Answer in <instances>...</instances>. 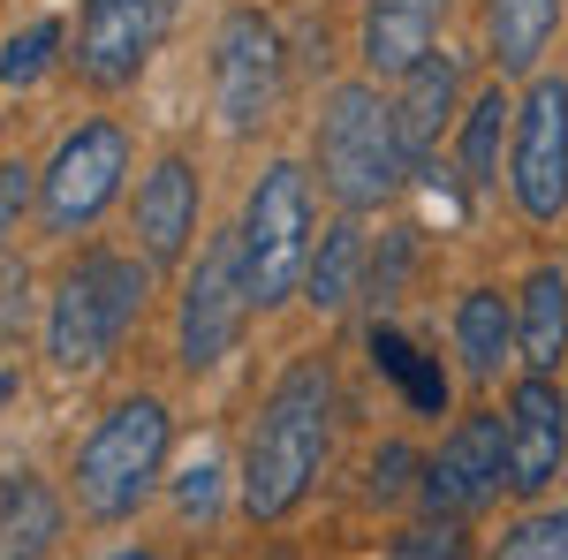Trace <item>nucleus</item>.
Here are the masks:
<instances>
[{"instance_id": "ddd939ff", "label": "nucleus", "mask_w": 568, "mask_h": 560, "mask_svg": "<svg viewBox=\"0 0 568 560\" xmlns=\"http://www.w3.org/2000/svg\"><path fill=\"white\" fill-rule=\"evenodd\" d=\"M568 462V401L554 394V371H524L508 387V492L538 500L554 492Z\"/></svg>"}, {"instance_id": "b1692460", "label": "nucleus", "mask_w": 568, "mask_h": 560, "mask_svg": "<svg viewBox=\"0 0 568 560\" xmlns=\"http://www.w3.org/2000/svg\"><path fill=\"white\" fill-rule=\"evenodd\" d=\"M485 560H568V500H554V508H530L500 546Z\"/></svg>"}, {"instance_id": "c85d7f7f", "label": "nucleus", "mask_w": 568, "mask_h": 560, "mask_svg": "<svg viewBox=\"0 0 568 560\" xmlns=\"http://www.w3.org/2000/svg\"><path fill=\"white\" fill-rule=\"evenodd\" d=\"M8 394H16V379H8V371H0V401H8Z\"/></svg>"}, {"instance_id": "423d86ee", "label": "nucleus", "mask_w": 568, "mask_h": 560, "mask_svg": "<svg viewBox=\"0 0 568 560\" xmlns=\"http://www.w3.org/2000/svg\"><path fill=\"white\" fill-rule=\"evenodd\" d=\"M130 160H136V144L114 114H84L77 130H61V144L45 152V167H39V205H31L39 235H53V243L91 235L99 220L114 213V197L130 182Z\"/></svg>"}, {"instance_id": "dca6fc26", "label": "nucleus", "mask_w": 568, "mask_h": 560, "mask_svg": "<svg viewBox=\"0 0 568 560\" xmlns=\"http://www.w3.org/2000/svg\"><path fill=\"white\" fill-rule=\"evenodd\" d=\"M455 356H463V371H470L478 387H493V379L516 364V303L500 296L493 281H478V288L455 296Z\"/></svg>"}, {"instance_id": "a878e982", "label": "nucleus", "mask_w": 568, "mask_h": 560, "mask_svg": "<svg viewBox=\"0 0 568 560\" xmlns=\"http://www.w3.org/2000/svg\"><path fill=\"white\" fill-rule=\"evenodd\" d=\"M417 477H425V455H417L409 439H379V455L364 462V500L394 508L402 492H417Z\"/></svg>"}, {"instance_id": "cd10ccee", "label": "nucleus", "mask_w": 568, "mask_h": 560, "mask_svg": "<svg viewBox=\"0 0 568 560\" xmlns=\"http://www.w3.org/2000/svg\"><path fill=\"white\" fill-rule=\"evenodd\" d=\"M106 560H160V553H144V546H130V553H106Z\"/></svg>"}, {"instance_id": "5701e85b", "label": "nucleus", "mask_w": 568, "mask_h": 560, "mask_svg": "<svg viewBox=\"0 0 568 560\" xmlns=\"http://www.w3.org/2000/svg\"><path fill=\"white\" fill-rule=\"evenodd\" d=\"M53 69H69V23L61 16H31L0 39V84L8 91H31L45 84Z\"/></svg>"}, {"instance_id": "4be33fe9", "label": "nucleus", "mask_w": 568, "mask_h": 560, "mask_svg": "<svg viewBox=\"0 0 568 560\" xmlns=\"http://www.w3.org/2000/svg\"><path fill=\"white\" fill-rule=\"evenodd\" d=\"M61 538V500L39 470H16L0 485V560H45Z\"/></svg>"}, {"instance_id": "a211bd4d", "label": "nucleus", "mask_w": 568, "mask_h": 560, "mask_svg": "<svg viewBox=\"0 0 568 560\" xmlns=\"http://www.w3.org/2000/svg\"><path fill=\"white\" fill-rule=\"evenodd\" d=\"M516 356L524 371H554L568 356V265H530L516 288Z\"/></svg>"}, {"instance_id": "39448f33", "label": "nucleus", "mask_w": 568, "mask_h": 560, "mask_svg": "<svg viewBox=\"0 0 568 560\" xmlns=\"http://www.w3.org/2000/svg\"><path fill=\"white\" fill-rule=\"evenodd\" d=\"M235 251H243V281H251V310L258 318H273L288 296H304L311 251H318V205H311L304 160H265L258 167V182L243 190Z\"/></svg>"}, {"instance_id": "9d476101", "label": "nucleus", "mask_w": 568, "mask_h": 560, "mask_svg": "<svg viewBox=\"0 0 568 560\" xmlns=\"http://www.w3.org/2000/svg\"><path fill=\"white\" fill-rule=\"evenodd\" d=\"M508 190L530 227H554L568 213V77H530V91L516 99Z\"/></svg>"}, {"instance_id": "6ab92c4d", "label": "nucleus", "mask_w": 568, "mask_h": 560, "mask_svg": "<svg viewBox=\"0 0 568 560\" xmlns=\"http://www.w3.org/2000/svg\"><path fill=\"white\" fill-rule=\"evenodd\" d=\"M364 356H372L379 379H394V394H402L417 417H447V371H439V356L425 342H409L394 318H372V326H364Z\"/></svg>"}, {"instance_id": "f257e3e1", "label": "nucleus", "mask_w": 568, "mask_h": 560, "mask_svg": "<svg viewBox=\"0 0 568 560\" xmlns=\"http://www.w3.org/2000/svg\"><path fill=\"white\" fill-rule=\"evenodd\" d=\"M334 425H342V387L334 364L311 348L296 356L273 387H265L251 439H243V470H235V500L251 522H288L311 500V485L326 477L334 455Z\"/></svg>"}, {"instance_id": "412c9836", "label": "nucleus", "mask_w": 568, "mask_h": 560, "mask_svg": "<svg viewBox=\"0 0 568 560\" xmlns=\"http://www.w3.org/2000/svg\"><path fill=\"white\" fill-rule=\"evenodd\" d=\"M508 144H516V99L493 77V84L463 106V122H455V167H463V182H470V190H493Z\"/></svg>"}, {"instance_id": "f8f14e48", "label": "nucleus", "mask_w": 568, "mask_h": 560, "mask_svg": "<svg viewBox=\"0 0 568 560\" xmlns=\"http://www.w3.org/2000/svg\"><path fill=\"white\" fill-rule=\"evenodd\" d=\"M197 213H205V174H197L190 152H160L152 167L136 174L130 235L160 273L168 265H190V251H197Z\"/></svg>"}, {"instance_id": "20e7f679", "label": "nucleus", "mask_w": 568, "mask_h": 560, "mask_svg": "<svg viewBox=\"0 0 568 560\" xmlns=\"http://www.w3.org/2000/svg\"><path fill=\"white\" fill-rule=\"evenodd\" d=\"M318 182L342 213H379L409 190V152L394 122V91L379 77H349L318 106Z\"/></svg>"}, {"instance_id": "f03ea898", "label": "nucleus", "mask_w": 568, "mask_h": 560, "mask_svg": "<svg viewBox=\"0 0 568 560\" xmlns=\"http://www.w3.org/2000/svg\"><path fill=\"white\" fill-rule=\"evenodd\" d=\"M152 281H160V265L144 251L84 243L45 288V364L61 379H84L99 364H114V348L130 342V326L152 303Z\"/></svg>"}, {"instance_id": "1a4fd4ad", "label": "nucleus", "mask_w": 568, "mask_h": 560, "mask_svg": "<svg viewBox=\"0 0 568 560\" xmlns=\"http://www.w3.org/2000/svg\"><path fill=\"white\" fill-rule=\"evenodd\" d=\"M182 0H84L69 31V77L84 91H130L168 45Z\"/></svg>"}, {"instance_id": "f3484780", "label": "nucleus", "mask_w": 568, "mask_h": 560, "mask_svg": "<svg viewBox=\"0 0 568 560\" xmlns=\"http://www.w3.org/2000/svg\"><path fill=\"white\" fill-rule=\"evenodd\" d=\"M364 281H372V243H364V213H342L326 235H318V251H311V273H304V303L318 318H342L356 296H364Z\"/></svg>"}, {"instance_id": "7ed1b4c3", "label": "nucleus", "mask_w": 568, "mask_h": 560, "mask_svg": "<svg viewBox=\"0 0 568 560\" xmlns=\"http://www.w3.org/2000/svg\"><path fill=\"white\" fill-rule=\"evenodd\" d=\"M175 455V417L160 394H122L106 401L91 431L77 439V462H69V492H77V516L84 522H130Z\"/></svg>"}, {"instance_id": "6e6552de", "label": "nucleus", "mask_w": 568, "mask_h": 560, "mask_svg": "<svg viewBox=\"0 0 568 560\" xmlns=\"http://www.w3.org/2000/svg\"><path fill=\"white\" fill-rule=\"evenodd\" d=\"M288 99V45L265 8H227L213 31V114L227 136H265Z\"/></svg>"}, {"instance_id": "393cba45", "label": "nucleus", "mask_w": 568, "mask_h": 560, "mask_svg": "<svg viewBox=\"0 0 568 560\" xmlns=\"http://www.w3.org/2000/svg\"><path fill=\"white\" fill-rule=\"evenodd\" d=\"M379 560H470V530L455 516H425V522H409V530H394Z\"/></svg>"}, {"instance_id": "0eeeda50", "label": "nucleus", "mask_w": 568, "mask_h": 560, "mask_svg": "<svg viewBox=\"0 0 568 560\" xmlns=\"http://www.w3.org/2000/svg\"><path fill=\"white\" fill-rule=\"evenodd\" d=\"M251 281H243V251H235V227L197 243L190 265H182V288H175V364L197 379V371H220L243 326H251Z\"/></svg>"}, {"instance_id": "2eb2a0df", "label": "nucleus", "mask_w": 568, "mask_h": 560, "mask_svg": "<svg viewBox=\"0 0 568 560\" xmlns=\"http://www.w3.org/2000/svg\"><path fill=\"white\" fill-rule=\"evenodd\" d=\"M463 106V53H447V45H433L402 84H394V122H402V152H409V174L425 167V160H439V136H447V122H463L455 114Z\"/></svg>"}, {"instance_id": "9b49d317", "label": "nucleus", "mask_w": 568, "mask_h": 560, "mask_svg": "<svg viewBox=\"0 0 568 560\" xmlns=\"http://www.w3.org/2000/svg\"><path fill=\"white\" fill-rule=\"evenodd\" d=\"M500 485H508V417H500V409H470V417H455L447 439L425 455L417 508H425V516L470 522L478 508L500 500Z\"/></svg>"}, {"instance_id": "aec40b11", "label": "nucleus", "mask_w": 568, "mask_h": 560, "mask_svg": "<svg viewBox=\"0 0 568 560\" xmlns=\"http://www.w3.org/2000/svg\"><path fill=\"white\" fill-rule=\"evenodd\" d=\"M561 31V0H485V53L500 77H530Z\"/></svg>"}, {"instance_id": "bb28decb", "label": "nucleus", "mask_w": 568, "mask_h": 560, "mask_svg": "<svg viewBox=\"0 0 568 560\" xmlns=\"http://www.w3.org/2000/svg\"><path fill=\"white\" fill-rule=\"evenodd\" d=\"M31 205H39V167L31 160H0V251L16 243V227H23Z\"/></svg>"}, {"instance_id": "4468645a", "label": "nucleus", "mask_w": 568, "mask_h": 560, "mask_svg": "<svg viewBox=\"0 0 568 560\" xmlns=\"http://www.w3.org/2000/svg\"><path fill=\"white\" fill-rule=\"evenodd\" d=\"M439 23H447V0H364L356 8V61H364V77L402 84L439 45Z\"/></svg>"}]
</instances>
